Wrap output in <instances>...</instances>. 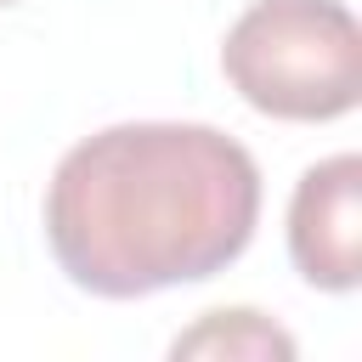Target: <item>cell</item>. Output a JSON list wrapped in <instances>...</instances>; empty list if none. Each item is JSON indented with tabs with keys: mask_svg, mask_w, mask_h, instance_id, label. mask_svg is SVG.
<instances>
[{
	"mask_svg": "<svg viewBox=\"0 0 362 362\" xmlns=\"http://www.w3.org/2000/svg\"><path fill=\"white\" fill-rule=\"evenodd\" d=\"M260 221V170L215 124L136 119L74 141L45 187V243L96 300H141L226 272Z\"/></svg>",
	"mask_w": 362,
	"mask_h": 362,
	"instance_id": "obj_1",
	"label": "cell"
},
{
	"mask_svg": "<svg viewBox=\"0 0 362 362\" xmlns=\"http://www.w3.org/2000/svg\"><path fill=\"white\" fill-rule=\"evenodd\" d=\"M221 74L266 119H345L362 102V28L345 0H255L221 40Z\"/></svg>",
	"mask_w": 362,
	"mask_h": 362,
	"instance_id": "obj_2",
	"label": "cell"
},
{
	"mask_svg": "<svg viewBox=\"0 0 362 362\" xmlns=\"http://www.w3.org/2000/svg\"><path fill=\"white\" fill-rule=\"evenodd\" d=\"M288 260L311 288L351 294L362 283V158L334 153L294 181Z\"/></svg>",
	"mask_w": 362,
	"mask_h": 362,
	"instance_id": "obj_3",
	"label": "cell"
},
{
	"mask_svg": "<svg viewBox=\"0 0 362 362\" xmlns=\"http://www.w3.org/2000/svg\"><path fill=\"white\" fill-rule=\"evenodd\" d=\"M170 356H226V362H288L294 356V334L277 328L272 317L249 311V305H232V311H209L198 328L175 334Z\"/></svg>",
	"mask_w": 362,
	"mask_h": 362,
	"instance_id": "obj_4",
	"label": "cell"
},
{
	"mask_svg": "<svg viewBox=\"0 0 362 362\" xmlns=\"http://www.w3.org/2000/svg\"><path fill=\"white\" fill-rule=\"evenodd\" d=\"M0 6H17V0H0Z\"/></svg>",
	"mask_w": 362,
	"mask_h": 362,
	"instance_id": "obj_5",
	"label": "cell"
}]
</instances>
